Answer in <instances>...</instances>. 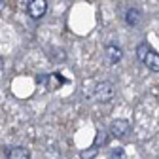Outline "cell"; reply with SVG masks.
Returning <instances> with one entry per match:
<instances>
[{"label":"cell","instance_id":"obj_1","mask_svg":"<svg viewBox=\"0 0 159 159\" xmlns=\"http://www.w3.org/2000/svg\"><path fill=\"white\" fill-rule=\"evenodd\" d=\"M114 95H116V87H114L112 82H108V80H106V82H98L95 85V91H93L95 101H98V102H108V101H112Z\"/></svg>","mask_w":159,"mask_h":159},{"label":"cell","instance_id":"obj_2","mask_svg":"<svg viewBox=\"0 0 159 159\" xmlns=\"http://www.w3.org/2000/svg\"><path fill=\"white\" fill-rule=\"evenodd\" d=\"M27 11H29V15L32 19H40V17H44L46 11H48V2L46 0H29Z\"/></svg>","mask_w":159,"mask_h":159},{"label":"cell","instance_id":"obj_3","mask_svg":"<svg viewBox=\"0 0 159 159\" xmlns=\"http://www.w3.org/2000/svg\"><path fill=\"white\" fill-rule=\"evenodd\" d=\"M129 131H131V125H129L127 119H114L112 125H110V134L116 136V138H123V136H127Z\"/></svg>","mask_w":159,"mask_h":159},{"label":"cell","instance_id":"obj_4","mask_svg":"<svg viewBox=\"0 0 159 159\" xmlns=\"http://www.w3.org/2000/svg\"><path fill=\"white\" fill-rule=\"evenodd\" d=\"M104 55H106V61H108L110 65H116V63H119V61H121L123 51H121V48H119V46H114V44H110V46H106V51H104Z\"/></svg>","mask_w":159,"mask_h":159},{"label":"cell","instance_id":"obj_5","mask_svg":"<svg viewBox=\"0 0 159 159\" xmlns=\"http://www.w3.org/2000/svg\"><path fill=\"white\" fill-rule=\"evenodd\" d=\"M144 65L152 70V72H159V53H155L153 49H150V53L144 59Z\"/></svg>","mask_w":159,"mask_h":159},{"label":"cell","instance_id":"obj_6","mask_svg":"<svg viewBox=\"0 0 159 159\" xmlns=\"http://www.w3.org/2000/svg\"><path fill=\"white\" fill-rule=\"evenodd\" d=\"M140 19H142V15H140V11H138L136 8H129V10H127L125 21H127L129 27H136L138 23H140Z\"/></svg>","mask_w":159,"mask_h":159},{"label":"cell","instance_id":"obj_7","mask_svg":"<svg viewBox=\"0 0 159 159\" xmlns=\"http://www.w3.org/2000/svg\"><path fill=\"white\" fill-rule=\"evenodd\" d=\"M8 159H30V153H29L27 148L17 146V148L8 150Z\"/></svg>","mask_w":159,"mask_h":159},{"label":"cell","instance_id":"obj_8","mask_svg":"<svg viewBox=\"0 0 159 159\" xmlns=\"http://www.w3.org/2000/svg\"><path fill=\"white\" fill-rule=\"evenodd\" d=\"M51 61L53 63H65L66 61V53H65V49H51Z\"/></svg>","mask_w":159,"mask_h":159},{"label":"cell","instance_id":"obj_9","mask_svg":"<svg viewBox=\"0 0 159 159\" xmlns=\"http://www.w3.org/2000/svg\"><path fill=\"white\" fill-rule=\"evenodd\" d=\"M97 153H98V146L95 144L93 148L82 150V152H80V157H82V159H95V157H97Z\"/></svg>","mask_w":159,"mask_h":159},{"label":"cell","instance_id":"obj_10","mask_svg":"<svg viewBox=\"0 0 159 159\" xmlns=\"http://www.w3.org/2000/svg\"><path fill=\"white\" fill-rule=\"evenodd\" d=\"M148 53H150V46H148V44H140V46L136 48V57H138V61L144 63V59H146Z\"/></svg>","mask_w":159,"mask_h":159},{"label":"cell","instance_id":"obj_11","mask_svg":"<svg viewBox=\"0 0 159 159\" xmlns=\"http://www.w3.org/2000/svg\"><path fill=\"white\" fill-rule=\"evenodd\" d=\"M110 159H125V152L121 148H116L112 153H110Z\"/></svg>","mask_w":159,"mask_h":159},{"label":"cell","instance_id":"obj_12","mask_svg":"<svg viewBox=\"0 0 159 159\" xmlns=\"http://www.w3.org/2000/svg\"><path fill=\"white\" fill-rule=\"evenodd\" d=\"M4 68V61H2V59H0V70H2Z\"/></svg>","mask_w":159,"mask_h":159},{"label":"cell","instance_id":"obj_13","mask_svg":"<svg viewBox=\"0 0 159 159\" xmlns=\"http://www.w3.org/2000/svg\"><path fill=\"white\" fill-rule=\"evenodd\" d=\"M4 4H6V0H0V8H4Z\"/></svg>","mask_w":159,"mask_h":159}]
</instances>
